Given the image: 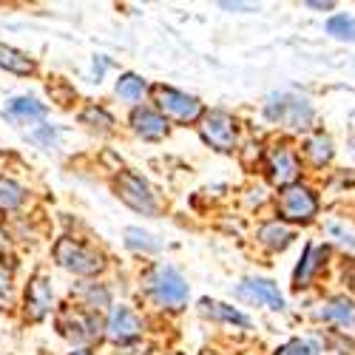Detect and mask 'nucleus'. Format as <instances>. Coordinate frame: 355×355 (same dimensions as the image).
I'll return each instance as SVG.
<instances>
[{
  "label": "nucleus",
  "instance_id": "f257e3e1",
  "mask_svg": "<svg viewBox=\"0 0 355 355\" xmlns=\"http://www.w3.org/2000/svg\"><path fill=\"white\" fill-rule=\"evenodd\" d=\"M54 259L63 264L66 270L77 273V276H94L103 270V256L88 250L85 245L74 242V239H60L54 245Z\"/></svg>",
  "mask_w": 355,
  "mask_h": 355
},
{
  "label": "nucleus",
  "instance_id": "f03ea898",
  "mask_svg": "<svg viewBox=\"0 0 355 355\" xmlns=\"http://www.w3.org/2000/svg\"><path fill=\"white\" fill-rule=\"evenodd\" d=\"M264 114L270 116L273 123H282L287 128H307L313 120V108L304 97H295V94H279L270 97Z\"/></svg>",
  "mask_w": 355,
  "mask_h": 355
},
{
  "label": "nucleus",
  "instance_id": "7ed1b4c3",
  "mask_svg": "<svg viewBox=\"0 0 355 355\" xmlns=\"http://www.w3.org/2000/svg\"><path fill=\"white\" fill-rule=\"evenodd\" d=\"M151 295L157 304L180 310L188 302V284L173 268H157L151 276Z\"/></svg>",
  "mask_w": 355,
  "mask_h": 355
},
{
  "label": "nucleus",
  "instance_id": "20e7f679",
  "mask_svg": "<svg viewBox=\"0 0 355 355\" xmlns=\"http://www.w3.org/2000/svg\"><path fill=\"white\" fill-rule=\"evenodd\" d=\"M116 193H120V199L128 205V208L139 211V214H157V196L151 193V188H148V182L142 180V176L131 173V171H123L120 176H116Z\"/></svg>",
  "mask_w": 355,
  "mask_h": 355
},
{
  "label": "nucleus",
  "instance_id": "39448f33",
  "mask_svg": "<svg viewBox=\"0 0 355 355\" xmlns=\"http://www.w3.org/2000/svg\"><path fill=\"white\" fill-rule=\"evenodd\" d=\"M315 211H318L315 196L302 185H290L279 193V214L290 222H310Z\"/></svg>",
  "mask_w": 355,
  "mask_h": 355
},
{
  "label": "nucleus",
  "instance_id": "423d86ee",
  "mask_svg": "<svg viewBox=\"0 0 355 355\" xmlns=\"http://www.w3.org/2000/svg\"><path fill=\"white\" fill-rule=\"evenodd\" d=\"M157 103L168 116H173L176 123H193L202 114V103L196 97L176 92V88H165V85L157 88Z\"/></svg>",
  "mask_w": 355,
  "mask_h": 355
},
{
  "label": "nucleus",
  "instance_id": "0eeeda50",
  "mask_svg": "<svg viewBox=\"0 0 355 355\" xmlns=\"http://www.w3.org/2000/svg\"><path fill=\"white\" fill-rule=\"evenodd\" d=\"M202 139L216 151H233L236 145V123L225 111H211L202 123Z\"/></svg>",
  "mask_w": 355,
  "mask_h": 355
},
{
  "label": "nucleus",
  "instance_id": "6e6552de",
  "mask_svg": "<svg viewBox=\"0 0 355 355\" xmlns=\"http://www.w3.org/2000/svg\"><path fill=\"white\" fill-rule=\"evenodd\" d=\"M105 333H108V338L116 341V344H128V341H134V338L142 333V324H139V318H137L128 307H114Z\"/></svg>",
  "mask_w": 355,
  "mask_h": 355
},
{
  "label": "nucleus",
  "instance_id": "1a4fd4ad",
  "mask_svg": "<svg viewBox=\"0 0 355 355\" xmlns=\"http://www.w3.org/2000/svg\"><path fill=\"white\" fill-rule=\"evenodd\" d=\"M60 321H63V324L71 321V327H63V336H71V338H77V341H92V338H97L100 330H103L100 315L83 313V310H66V313L60 315Z\"/></svg>",
  "mask_w": 355,
  "mask_h": 355
},
{
  "label": "nucleus",
  "instance_id": "9d476101",
  "mask_svg": "<svg viewBox=\"0 0 355 355\" xmlns=\"http://www.w3.org/2000/svg\"><path fill=\"white\" fill-rule=\"evenodd\" d=\"M239 295L248 302H259V304H268L270 310H284V299L273 282L268 279H248L242 287H239Z\"/></svg>",
  "mask_w": 355,
  "mask_h": 355
},
{
  "label": "nucleus",
  "instance_id": "9b49d317",
  "mask_svg": "<svg viewBox=\"0 0 355 355\" xmlns=\"http://www.w3.org/2000/svg\"><path fill=\"white\" fill-rule=\"evenodd\" d=\"M51 302H54V295H51L49 282L43 276H35L32 282H28V290H26V315L32 321H40L43 315H49Z\"/></svg>",
  "mask_w": 355,
  "mask_h": 355
},
{
  "label": "nucleus",
  "instance_id": "f8f14e48",
  "mask_svg": "<svg viewBox=\"0 0 355 355\" xmlns=\"http://www.w3.org/2000/svg\"><path fill=\"white\" fill-rule=\"evenodd\" d=\"M295 176H299V162H295V157L290 151H284V148H276V151L270 154V180L276 185H293Z\"/></svg>",
  "mask_w": 355,
  "mask_h": 355
},
{
  "label": "nucleus",
  "instance_id": "ddd939ff",
  "mask_svg": "<svg viewBox=\"0 0 355 355\" xmlns=\"http://www.w3.org/2000/svg\"><path fill=\"white\" fill-rule=\"evenodd\" d=\"M131 123H134V131L142 134L145 139H159V137L168 134L165 116H159V114L151 111V108H137L134 116H131Z\"/></svg>",
  "mask_w": 355,
  "mask_h": 355
},
{
  "label": "nucleus",
  "instance_id": "4468645a",
  "mask_svg": "<svg viewBox=\"0 0 355 355\" xmlns=\"http://www.w3.org/2000/svg\"><path fill=\"white\" fill-rule=\"evenodd\" d=\"M6 114L12 116L15 123H37V120H43V116H46V105H40L32 97H15L6 105Z\"/></svg>",
  "mask_w": 355,
  "mask_h": 355
},
{
  "label": "nucleus",
  "instance_id": "2eb2a0df",
  "mask_svg": "<svg viewBox=\"0 0 355 355\" xmlns=\"http://www.w3.org/2000/svg\"><path fill=\"white\" fill-rule=\"evenodd\" d=\"M0 69H6V71H12V74H23V77H26V74L35 71V63L28 60L23 51L0 43Z\"/></svg>",
  "mask_w": 355,
  "mask_h": 355
},
{
  "label": "nucleus",
  "instance_id": "dca6fc26",
  "mask_svg": "<svg viewBox=\"0 0 355 355\" xmlns=\"http://www.w3.org/2000/svg\"><path fill=\"white\" fill-rule=\"evenodd\" d=\"M327 259V248H315V245H307V253H304V261H302V268L295 270V287H304L313 273L318 270V264Z\"/></svg>",
  "mask_w": 355,
  "mask_h": 355
},
{
  "label": "nucleus",
  "instance_id": "f3484780",
  "mask_svg": "<svg viewBox=\"0 0 355 355\" xmlns=\"http://www.w3.org/2000/svg\"><path fill=\"white\" fill-rule=\"evenodd\" d=\"M290 239H293V233H290V227L282 225V222H268V225H261V230H259V242L268 245V248H273V250L287 248Z\"/></svg>",
  "mask_w": 355,
  "mask_h": 355
},
{
  "label": "nucleus",
  "instance_id": "a211bd4d",
  "mask_svg": "<svg viewBox=\"0 0 355 355\" xmlns=\"http://www.w3.org/2000/svg\"><path fill=\"white\" fill-rule=\"evenodd\" d=\"M321 315L330 318V321H336V324H341V327H352V324H355V307H352L349 299H344V295L333 299L327 307L321 310Z\"/></svg>",
  "mask_w": 355,
  "mask_h": 355
},
{
  "label": "nucleus",
  "instance_id": "6ab92c4d",
  "mask_svg": "<svg viewBox=\"0 0 355 355\" xmlns=\"http://www.w3.org/2000/svg\"><path fill=\"white\" fill-rule=\"evenodd\" d=\"M304 148H307V157H310L313 165H324V162L333 159V142H330V137H324V134H313Z\"/></svg>",
  "mask_w": 355,
  "mask_h": 355
},
{
  "label": "nucleus",
  "instance_id": "aec40b11",
  "mask_svg": "<svg viewBox=\"0 0 355 355\" xmlns=\"http://www.w3.org/2000/svg\"><path fill=\"white\" fill-rule=\"evenodd\" d=\"M145 92V80L137 77V74H123L120 80H116V94H120L123 100H139Z\"/></svg>",
  "mask_w": 355,
  "mask_h": 355
},
{
  "label": "nucleus",
  "instance_id": "412c9836",
  "mask_svg": "<svg viewBox=\"0 0 355 355\" xmlns=\"http://www.w3.org/2000/svg\"><path fill=\"white\" fill-rule=\"evenodd\" d=\"M202 307H205V313L214 315V318H225V321H233V324H242V327H248V324H250L248 315H242L239 310H233V307H227V304H219V302H202Z\"/></svg>",
  "mask_w": 355,
  "mask_h": 355
},
{
  "label": "nucleus",
  "instance_id": "4be33fe9",
  "mask_svg": "<svg viewBox=\"0 0 355 355\" xmlns=\"http://www.w3.org/2000/svg\"><path fill=\"white\" fill-rule=\"evenodd\" d=\"M327 32H330L333 37H338V40L355 43V17H349V15H336V17H330Z\"/></svg>",
  "mask_w": 355,
  "mask_h": 355
},
{
  "label": "nucleus",
  "instance_id": "5701e85b",
  "mask_svg": "<svg viewBox=\"0 0 355 355\" xmlns=\"http://www.w3.org/2000/svg\"><path fill=\"white\" fill-rule=\"evenodd\" d=\"M23 202V188L12 180H0V211H15Z\"/></svg>",
  "mask_w": 355,
  "mask_h": 355
},
{
  "label": "nucleus",
  "instance_id": "b1692460",
  "mask_svg": "<svg viewBox=\"0 0 355 355\" xmlns=\"http://www.w3.org/2000/svg\"><path fill=\"white\" fill-rule=\"evenodd\" d=\"M125 242L134 250H145V253H154L157 250V242H151V236H148L145 230H139V227H128L125 230Z\"/></svg>",
  "mask_w": 355,
  "mask_h": 355
},
{
  "label": "nucleus",
  "instance_id": "393cba45",
  "mask_svg": "<svg viewBox=\"0 0 355 355\" xmlns=\"http://www.w3.org/2000/svg\"><path fill=\"white\" fill-rule=\"evenodd\" d=\"M12 304V273L0 264V310H6Z\"/></svg>",
  "mask_w": 355,
  "mask_h": 355
},
{
  "label": "nucleus",
  "instance_id": "a878e982",
  "mask_svg": "<svg viewBox=\"0 0 355 355\" xmlns=\"http://www.w3.org/2000/svg\"><path fill=\"white\" fill-rule=\"evenodd\" d=\"M276 355H313V349H310V344H307V341L293 338V341H287L284 347H279V349H276Z\"/></svg>",
  "mask_w": 355,
  "mask_h": 355
},
{
  "label": "nucleus",
  "instance_id": "bb28decb",
  "mask_svg": "<svg viewBox=\"0 0 355 355\" xmlns=\"http://www.w3.org/2000/svg\"><path fill=\"white\" fill-rule=\"evenodd\" d=\"M83 123H100V128H108V125H114V120H111V116L103 111V108H85L83 111Z\"/></svg>",
  "mask_w": 355,
  "mask_h": 355
},
{
  "label": "nucleus",
  "instance_id": "cd10ccee",
  "mask_svg": "<svg viewBox=\"0 0 355 355\" xmlns=\"http://www.w3.org/2000/svg\"><path fill=\"white\" fill-rule=\"evenodd\" d=\"M222 9H248V12H253L256 6L253 3H230V0H222Z\"/></svg>",
  "mask_w": 355,
  "mask_h": 355
},
{
  "label": "nucleus",
  "instance_id": "c85d7f7f",
  "mask_svg": "<svg viewBox=\"0 0 355 355\" xmlns=\"http://www.w3.org/2000/svg\"><path fill=\"white\" fill-rule=\"evenodd\" d=\"M307 6H313V9H333V3H315V0H313V3H307Z\"/></svg>",
  "mask_w": 355,
  "mask_h": 355
},
{
  "label": "nucleus",
  "instance_id": "c756f323",
  "mask_svg": "<svg viewBox=\"0 0 355 355\" xmlns=\"http://www.w3.org/2000/svg\"><path fill=\"white\" fill-rule=\"evenodd\" d=\"M9 248V242H6V236H3V230H0V250H6Z\"/></svg>",
  "mask_w": 355,
  "mask_h": 355
},
{
  "label": "nucleus",
  "instance_id": "7c9ffc66",
  "mask_svg": "<svg viewBox=\"0 0 355 355\" xmlns=\"http://www.w3.org/2000/svg\"><path fill=\"white\" fill-rule=\"evenodd\" d=\"M71 355H92V352H88V349H77V352H71Z\"/></svg>",
  "mask_w": 355,
  "mask_h": 355
}]
</instances>
